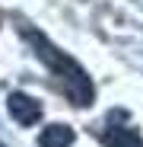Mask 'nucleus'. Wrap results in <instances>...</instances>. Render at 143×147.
<instances>
[{"label":"nucleus","mask_w":143,"mask_h":147,"mask_svg":"<svg viewBox=\"0 0 143 147\" xmlns=\"http://www.w3.org/2000/svg\"><path fill=\"white\" fill-rule=\"evenodd\" d=\"M0 147H7V144H0Z\"/></svg>","instance_id":"nucleus-5"},{"label":"nucleus","mask_w":143,"mask_h":147,"mask_svg":"<svg viewBox=\"0 0 143 147\" xmlns=\"http://www.w3.org/2000/svg\"><path fill=\"white\" fill-rule=\"evenodd\" d=\"M73 128L70 125H48L38 134V147H70L73 144Z\"/></svg>","instance_id":"nucleus-3"},{"label":"nucleus","mask_w":143,"mask_h":147,"mask_svg":"<svg viewBox=\"0 0 143 147\" xmlns=\"http://www.w3.org/2000/svg\"><path fill=\"white\" fill-rule=\"evenodd\" d=\"M102 141H105V147H143L140 134H137L134 128H121V125H111V128H105Z\"/></svg>","instance_id":"nucleus-4"},{"label":"nucleus","mask_w":143,"mask_h":147,"mask_svg":"<svg viewBox=\"0 0 143 147\" xmlns=\"http://www.w3.org/2000/svg\"><path fill=\"white\" fill-rule=\"evenodd\" d=\"M7 112L13 115V121H19V125H35V121L41 118V102L32 99L29 93H10L7 99Z\"/></svg>","instance_id":"nucleus-2"},{"label":"nucleus","mask_w":143,"mask_h":147,"mask_svg":"<svg viewBox=\"0 0 143 147\" xmlns=\"http://www.w3.org/2000/svg\"><path fill=\"white\" fill-rule=\"evenodd\" d=\"M29 35H32L35 48H38V58L54 70V77H61L64 93H67L76 106H92V96H95V93H92V83H89V77H86V70L70 58V55H64L61 48H54L45 35H38V32H29Z\"/></svg>","instance_id":"nucleus-1"}]
</instances>
